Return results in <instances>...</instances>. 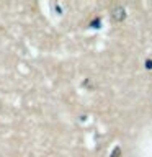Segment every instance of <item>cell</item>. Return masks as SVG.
<instances>
[{
    "label": "cell",
    "instance_id": "obj_2",
    "mask_svg": "<svg viewBox=\"0 0 152 157\" xmlns=\"http://www.w3.org/2000/svg\"><path fill=\"white\" fill-rule=\"evenodd\" d=\"M118 155H120V147H116V149H115V152H113V155H111V157H118Z\"/></svg>",
    "mask_w": 152,
    "mask_h": 157
},
{
    "label": "cell",
    "instance_id": "obj_1",
    "mask_svg": "<svg viewBox=\"0 0 152 157\" xmlns=\"http://www.w3.org/2000/svg\"><path fill=\"white\" fill-rule=\"evenodd\" d=\"M111 18H113V21H116V23L123 21V20L126 18V10H124V7L118 5V7L113 8V10H111Z\"/></svg>",
    "mask_w": 152,
    "mask_h": 157
}]
</instances>
